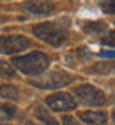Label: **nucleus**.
I'll use <instances>...</instances> for the list:
<instances>
[{
  "label": "nucleus",
  "mask_w": 115,
  "mask_h": 125,
  "mask_svg": "<svg viewBox=\"0 0 115 125\" xmlns=\"http://www.w3.org/2000/svg\"><path fill=\"white\" fill-rule=\"evenodd\" d=\"M34 35L38 37L45 43L53 45V47H61L69 37V22L66 19L58 22H40L34 27Z\"/></svg>",
  "instance_id": "1"
},
{
  "label": "nucleus",
  "mask_w": 115,
  "mask_h": 125,
  "mask_svg": "<svg viewBox=\"0 0 115 125\" xmlns=\"http://www.w3.org/2000/svg\"><path fill=\"white\" fill-rule=\"evenodd\" d=\"M48 56L42 52H32L24 56H16L11 61V66L27 75H38L48 69Z\"/></svg>",
  "instance_id": "2"
},
{
  "label": "nucleus",
  "mask_w": 115,
  "mask_h": 125,
  "mask_svg": "<svg viewBox=\"0 0 115 125\" xmlns=\"http://www.w3.org/2000/svg\"><path fill=\"white\" fill-rule=\"evenodd\" d=\"M74 80L71 74L64 72V71H53V72L42 75V79H34L30 80V85L37 87V88H61L66 87Z\"/></svg>",
  "instance_id": "3"
},
{
  "label": "nucleus",
  "mask_w": 115,
  "mask_h": 125,
  "mask_svg": "<svg viewBox=\"0 0 115 125\" xmlns=\"http://www.w3.org/2000/svg\"><path fill=\"white\" fill-rule=\"evenodd\" d=\"M75 95L80 98L83 104L88 106H104L106 104V95L102 90H99L94 85L89 83H83L80 87L75 88Z\"/></svg>",
  "instance_id": "4"
},
{
  "label": "nucleus",
  "mask_w": 115,
  "mask_h": 125,
  "mask_svg": "<svg viewBox=\"0 0 115 125\" xmlns=\"http://www.w3.org/2000/svg\"><path fill=\"white\" fill-rule=\"evenodd\" d=\"M30 47V40L24 35H0V53L15 55Z\"/></svg>",
  "instance_id": "5"
},
{
  "label": "nucleus",
  "mask_w": 115,
  "mask_h": 125,
  "mask_svg": "<svg viewBox=\"0 0 115 125\" xmlns=\"http://www.w3.org/2000/svg\"><path fill=\"white\" fill-rule=\"evenodd\" d=\"M45 103L50 109H53L54 112H64V111H72L77 107V101L72 98L69 93H53L45 99Z\"/></svg>",
  "instance_id": "6"
},
{
  "label": "nucleus",
  "mask_w": 115,
  "mask_h": 125,
  "mask_svg": "<svg viewBox=\"0 0 115 125\" xmlns=\"http://www.w3.org/2000/svg\"><path fill=\"white\" fill-rule=\"evenodd\" d=\"M24 13L29 15H51L54 11V7L51 3H46L43 0H30V2H24L19 5Z\"/></svg>",
  "instance_id": "7"
},
{
  "label": "nucleus",
  "mask_w": 115,
  "mask_h": 125,
  "mask_svg": "<svg viewBox=\"0 0 115 125\" xmlns=\"http://www.w3.org/2000/svg\"><path fill=\"white\" fill-rule=\"evenodd\" d=\"M80 119L86 125H106L107 124V114L96 112V111H85V112L80 114Z\"/></svg>",
  "instance_id": "8"
},
{
  "label": "nucleus",
  "mask_w": 115,
  "mask_h": 125,
  "mask_svg": "<svg viewBox=\"0 0 115 125\" xmlns=\"http://www.w3.org/2000/svg\"><path fill=\"white\" fill-rule=\"evenodd\" d=\"M35 117H37L43 125H59V124H58V120H56V117H53L48 111L43 109L42 106L35 107Z\"/></svg>",
  "instance_id": "9"
},
{
  "label": "nucleus",
  "mask_w": 115,
  "mask_h": 125,
  "mask_svg": "<svg viewBox=\"0 0 115 125\" xmlns=\"http://www.w3.org/2000/svg\"><path fill=\"white\" fill-rule=\"evenodd\" d=\"M18 96H19V92H18V87H15V85H2L0 87V98L15 101V99H18Z\"/></svg>",
  "instance_id": "10"
},
{
  "label": "nucleus",
  "mask_w": 115,
  "mask_h": 125,
  "mask_svg": "<svg viewBox=\"0 0 115 125\" xmlns=\"http://www.w3.org/2000/svg\"><path fill=\"white\" fill-rule=\"evenodd\" d=\"M85 32L91 34V35H102L107 32V26L104 22H88L85 26Z\"/></svg>",
  "instance_id": "11"
},
{
  "label": "nucleus",
  "mask_w": 115,
  "mask_h": 125,
  "mask_svg": "<svg viewBox=\"0 0 115 125\" xmlns=\"http://www.w3.org/2000/svg\"><path fill=\"white\" fill-rule=\"evenodd\" d=\"M16 114V107L11 106V104L5 103V104H0V119L2 120H10L13 119Z\"/></svg>",
  "instance_id": "12"
},
{
  "label": "nucleus",
  "mask_w": 115,
  "mask_h": 125,
  "mask_svg": "<svg viewBox=\"0 0 115 125\" xmlns=\"http://www.w3.org/2000/svg\"><path fill=\"white\" fill-rule=\"evenodd\" d=\"M0 75L7 79H15L16 77V71L11 66V62L7 61H0Z\"/></svg>",
  "instance_id": "13"
},
{
  "label": "nucleus",
  "mask_w": 115,
  "mask_h": 125,
  "mask_svg": "<svg viewBox=\"0 0 115 125\" xmlns=\"http://www.w3.org/2000/svg\"><path fill=\"white\" fill-rule=\"evenodd\" d=\"M101 8L107 15H114L115 11V0H101Z\"/></svg>",
  "instance_id": "14"
},
{
  "label": "nucleus",
  "mask_w": 115,
  "mask_h": 125,
  "mask_svg": "<svg viewBox=\"0 0 115 125\" xmlns=\"http://www.w3.org/2000/svg\"><path fill=\"white\" fill-rule=\"evenodd\" d=\"M104 37L106 39H101V43H104V45L109 43V47H114V31L109 32V37L107 35H104Z\"/></svg>",
  "instance_id": "15"
},
{
  "label": "nucleus",
  "mask_w": 115,
  "mask_h": 125,
  "mask_svg": "<svg viewBox=\"0 0 115 125\" xmlns=\"http://www.w3.org/2000/svg\"><path fill=\"white\" fill-rule=\"evenodd\" d=\"M62 125H82V124H78V122L75 120L74 117H71V115H64L62 117Z\"/></svg>",
  "instance_id": "16"
},
{
  "label": "nucleus",
  "mask_w": 115,
  "mask_h": 125,
  "mask_svg": "<svg viewBox=\"0 0 115 125\" xmlns=\"http://www.w3.org/2000/svg\"><path fill=\"white\" fill-rule=\"evenodd\" d=\"M99 56H109V58H114V52H101Z\"/></svg>",
  "instance_id": "17"
},
{
  "label": "nucleus",
  "mask_w": 115,
  "mask_h": 125,
  "mask_svg": "<svg viewBox=\"0 0 115 125\" xmlns=\"http://www.w3.org/2000/svg\"><path fill=\"white\" fill-rule=\"evenodd\" d=\"M0 125H3V124H0Z\"/></svg>",
  "instance_id": "18"
}]
</instances>
